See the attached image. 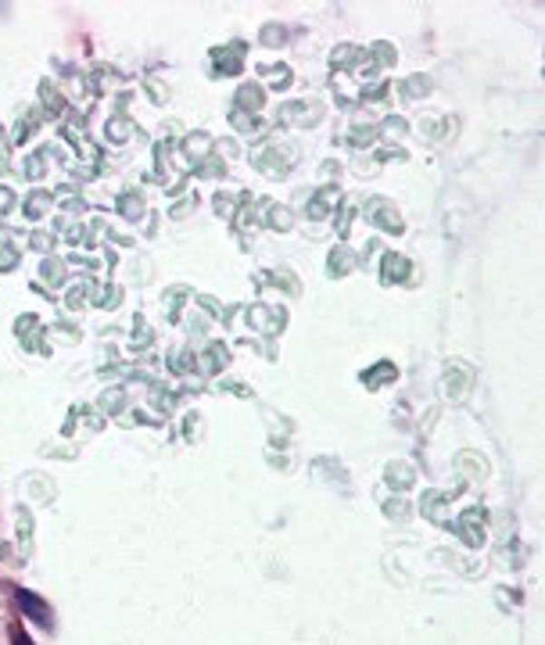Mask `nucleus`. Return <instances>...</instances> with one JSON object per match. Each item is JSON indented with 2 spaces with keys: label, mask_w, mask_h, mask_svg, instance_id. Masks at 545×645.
I'll list each match as a JSON object with an SVG mask.
<instances>
[{
  "label": "nucleus",
  "mask_w": 545,
  "mask_h": 645,
  "mask_svg": "<svg viewBox=\"0 0 545 645\" xmlns=\"http://www.w3.org/2000/svg\"><path fill=\"white\" fill-rule=\"evenodd\" d=\"M15 599H18L22 613H25L33 624H40V628H51V606H47L40 595H33L29 588H18V591H15Z\"/></svg>",
  "instance_id": "f257e3e1"
}]
</instances>
